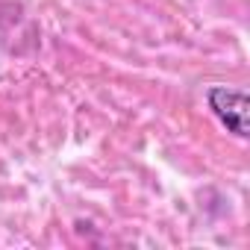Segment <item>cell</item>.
Listing matches in <instances>:
<instances>
[{"instance_id":"1","label":"cell","mask_w":250,"mask_h":250,"mask_svg":"<svg viewBox=\"0 0 250 250\" xmlns=\"http://www.w3.org/2000/svg\"><path fill=\"white\" fill-rule=\"evenodd\" d=\"M206 103L212 109V115L227 127V133H232L235 139H247L250 127H247V109H250V97L241 88H229V85H212L206 91Z\"/></svg>"}]
</instances>
